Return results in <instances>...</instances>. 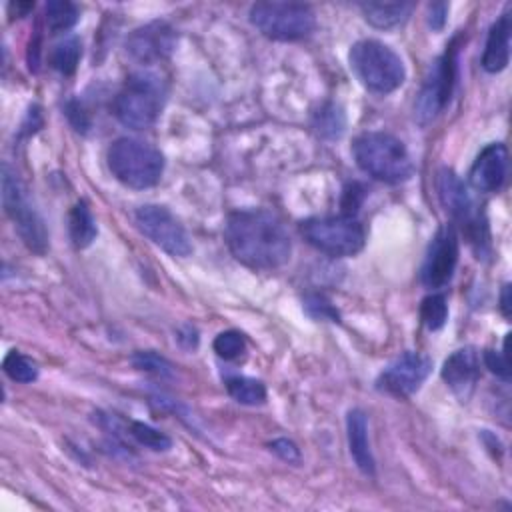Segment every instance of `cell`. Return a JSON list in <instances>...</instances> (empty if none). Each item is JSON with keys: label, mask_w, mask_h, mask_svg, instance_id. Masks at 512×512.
Here are the masks:
<instances>
[{"label": "cell", "mask_w": 512, "mask_h": 512, "mask_svg": "<svg viewBox=\"0 0 512 512\" xmlns=\"http://www.w3.org/2000/svg\"><path fill=\"white\" fill-rule=\"evenodd\" d=\"M224 238L234 258L252 270H276L290 260V234L270 210L246 208L232 212L224 226Z\"/></svg>", "instance_id": "1"}, {"label": "cell", "mask_w": 512, "mask_h": 512, "mask_svg": "<svg viewBox=\"0 0 512 512\" xmlns=\"http://www.w3.org/2000/svg\"><path fill=\"white\" fill-rule=\"evenodd\" d=\"M352 154L358 168L380 182L400 184L414 172V164L404 142L388 132H364L356 136Z\"/></svg>", "instance_id": "2"}, {"label": "cell", "mask_w": 512, "mask_h": 512, "mask_svg": "<svg viewBox=\"0 0 512 512\" xmlns=\"http://www.w3.org/2000/svg\"><path fill=\"white\" fill-rule=\"evenodd\" d=\"M166 102V84L160 74L140 70L126 78L122 90L114 98L116 118L132 130L154 126Z\"/></svg>", "instance_id": "3"}, {"label": "cell", "mask_w": 512, "mask_h": 512, "mask_svg": "<svg viewBox=\"0 0 512 512\" xmlns=\"http://www.w3.org/2000/svg\"><path fill=\"white\" fill-rule=\"evenodd\" d=\"M106 160L112 176L134 190H144L158 184L164 172L162 152L136 138L114 140L108 148Z\"/></svg>", "instance_id": "4"}, {"label": "cell", "mask_w": 512, "mask_h": 512, "mask_svg": "<svg viewBox=\"0 0 512 512\" xmlns=\"http://www.w3.org/2000/svg\"><path fill=\"white\" fill-rule=\"evenodd\" d=\"M350 68L370 92H394L406 78L402 58L380 40H358L348 54Z\"/></svg>", "instance_id": "5"}, {"label": "cell", "mask_w": 512, "mask_h": 512, "mask_svg": "<svg viewBox=\"0 0 512 512\" xmlns=\"http://www.w3.org/2000/svg\"><path fill=\"white\" fill-rule=\"evenodd\" d=\"M436 190L442 206L460 224L468 242L476 248L478 254H486L490 246L488 222L482 206L476 202L468 186L458 178L454 170L440 168L436 176Z\"/></svg>", "instance_id": "6"}, {"label": "cell", "mask_w": 512, "mask_h": 512, "mask_svg": "<svg viewBox=\"0 0 512 512\" xmlns=\"http://www.w3.org/2000/svg\"><path fill=\"white\" fill-rule=\"evenodd\" d=\"M2 204L10 220L14 222V228L18 230L22 242L30 250L42 254L48 246V232L44 220L36 210L28 188L8 164L2 166Z\"/></svg>", "instance_id": "7"}, {"label": "cell", "mask_w": 512, "mask_h": 512, "mask_svg": "<svg viewBox=\"0 0 512 512\" xmlns=\"http://www.w3.org/2000/svg\"><path fill=\"white\" fill-rule=\"evenodd\" d=\"M250 22L268 38L280 42L302 40L316 28V16L300 2H256L250 8Z\"/></svg>", "instance_id": "8"}, {"label": "cell", "mask_w": 512, "mask_h": 512, "mask_svg": "<svg viewBox=\"0 0 512 512\" xmlns=\"http://www.w3.org/2000/svg\"><path fill=\"white\" fill-rule=\"evenodd\" d=\"M308 244L328 256H354L364 248L366 234L354 216H316L300 222Z\"/></svg>", "instance_id": "9"}, {"label": "cell", "mask_w": 512, "mask_h": 512, "mask_svg": "<svg viewBox=\"0 0 512 512\" xmlns=\"http://www.w3.org/2000/svg\"><path fill=\"white\" fill-rule=\"evenodd\" d=\"M456 80V48L450 46L428 70L418 98L414 102V120L420 126L430 124L450 102Z\"/></svg>", "instance_id": "10"}, {"label": "cell", "mask_w": 512, "mask_h": 512, "mask_svg": "<svg viewBox=\"0 0 512 512\" xmlns=\"http://www.w3.org/2000/svg\"><path fill=\"white\" fill-rule=\"evenodd\" d=\"M134 220L140 232L166 254L184 258L192 252L188 232L168 208L158 204H144L134 212Z\"/></svg>", "instance_id": "11"}, {"label": "cell", "mask_w": 512, "mask_h": 512, "mask_svg": "<svg viewBox=\"0 0 512 512\" xmlns=\"http://www.w3.org/2000/svg\"><path fill=\"white\" fill-rule=\"evenodd\" d=\"M458 264V232L454 224H442L432 236L420 270L422 284L430 290L444 288Z\"/></svg>", "instance_id": "12"}, {"label": "cell", "mask_w": 512, "mask_h": 512, "mask_svg": "<svg viewBox=\"0 0 512 512\" xmlns=\"http://www.w3.org/2000/svg\"><path fill=\"white\" fill-rule=\"evenodd\" d=\"M432 362L418 352H404L396 356L378 376L376 384L386 394L404 398L412 396L428 378Z\"/></svg>", "instance_id": "13"}, {"label": "cell", "mask_w": 512, "mask_h": 512, "mask_svg": "<svg viewBox=\"0 0 512 512\" xmlns=\"http://www.w3.org/2000/svg\"><path fill=\"white\" fill-rule=\"evenodd\" d=\"M176 48V32L168 22H148L126 38V52L140 64H154L168 58Z\"/></svg>", "instance_id": "14"}, {"label": "cell", "mask_w": 512, "mask_h": 512, "mask_svg": "<svg viewBox=\"0 0 512 512\" xmlns=\"http://www.w3.org/2000/svg\"><path fill=\"white\" fill-rule=\"evenodd\" d=\"M508 174V150L502 142H492L480 150L472 168L470 184L478 192H496L502 188Z\"/></svg>", "instance_id": "15"}, {"label": "cell", "mask_w": 512, "mask_h": 512, "mask_svg": "<svg viewBox=\"0 0 512 512\" xmlns=\"http://www.w3.org/2000/svg\"><path fill=\"white\" fill-rule=\"evenodd\" d=\"M480 378V356L474 348L454 350L442 366V380L464 402L476 388Z\"/></svg>", "instance_id": "16"}, {"label": "cell", "mask_w": 512, "mask_h": 512, "mask_svg": "<svg viewBox=\"0 0 512 512\" xmlns=\"http://www.w3.org/2000/svg\"><path fill=\"white\" fill-rule=\"evenodd\" d=\"M346 434H348V448L354 464L364 472L366 476H374L376 464L370 450L368 440V420L366 414L360 408H352L346 416Z\"/></svg>", "instance_id": "17"}, {"label": "cell", "mask_w": 512, "mask_h": 512, "mask_svg": "<svg viewBox=\"0 0 512 512\" xmlns=\"http://www.w3.org/2000/svg\"><path fill=\"white\" fill-rule=\"evenodd\" d=\"M510 14H502L490 28L484 54H482V68L490 74H496L506 68L510 60Z\"/></svg>", "instance_id": "18"}, {"label": "cell", "mask_w": 512, "mask_h": 512, "mask_svg": "<svg viewBox=\"0 0 512 512\" xmlns=\"http://www.w3.org/2000/svg\"><path fill=\"white\" fill-rule=\"evenodd\" d=\"M364 18L376 28H394L408 20L414 10L412 2H362Z\"/></svg>", "instance_id": "19"}, {"label": "cell", "mask_w": 512, "mask_h": 512, "mask_svg": "<svg viewBox=\"0 0 512 512\" xmlns=\"http://www.w3.org/2000/svg\"><path fill=\"white\" fill-rule=\"evenodd\" d=\"M68 230H70V238L76 248H86L96 238V234H98L96 220L84 200H80L72 206L70 218H68Z\"/></svg>", "instance_id": "20"}, {"label": "cell", "mask_w": 512, "mask_h": 512, "mask_svg": "<svg viewBox=\"0 0 512 512\" xmlns=\"http://www.w3.org/2000/svg\"><path fill=\"white\" fill-rule=\"evenodd\" d=\"M312 126L318 132V136L326 140H336L344 134V128H346L344 110L334 102H326L314 112Z\"/></svg>", "instance_id": "21"}, {"label": "cell", "mask_w": 512, "mask_h": 512, "mask_svg": "<svg viewBox=\"0 0 512 512\" xmlns=\"http://www.w3.org/2000/svg\"><path fill=\"white\" fill-rule=\"evenodd\" d=\"M226 390L236 402L246 406H256L266 400V386L250 376H228Z\"/></svg>", "instance_id": "22"}, {"label": "cell", "mask_w": 512, "mask_h": 512, "mask_svg": "<svg viewBox=\"0 0 512 512\" xmlns=\"http://www.w3.org/2000/svg\"><path fill=\"white\" fill-rule=\"evenodd\" d=\"M82 56V46L80 40L76 36H68L64 40H60L58 44H54L52 52H50V66L54 70H58L64 76L74 74L78 62Z\"/></svg>", "instance_id": "23"}, {"label": "cell", "mask_w": 512, "mask_h": 512, "mask_svg": "<svg viewBox=\"0 0 512 512\" xmlns=\"http://www.w3.org/2000/svg\"><path fill=\"white\" fill-rule=\"evenodd\" d=\"M44 16L52 32H62V30H70L78 22L80 12H78V6L68 0H52L46 4Z\"/></svg>", "instance_id": "24"}, {"label": "cell", "mask_w": 512, "mask_h": 512, "mask_svg": "<svg viewBox=\"0 0 512 512\" xmlns=\"http://www.w3.org/2000/svg\"><path fill=\"white\" fill-rule=\"evenodd\" d=\"M2 368L6 372V376L14 382H22V384H28V382H34L38 378V366L32 358L24 356L22 352L18 350H10L6 356H4V362H2Z\"/></svg>", "instance_id": "25"}, {"label": "cell", "mask_w": 512, "mask_h": 512, "mask_svg": "<svg viewBox=\"0 0 512 512\" xmlns=\"http://www.w3.org/2000/svg\"><path fill=\"white\" fill-rule=\"evenodd\" d=\"M126 434H130L138 444L150 448V450H156V452H164L172 446V440L170 436H166L164 432L152 428L150 424H144V422H138V420H130L126 422Z\"/></svg>", "instance_id": "26"}, {"label": "cell", "mask_w": 512, "mask_h": 512, "mask_svg": "<svg viewBox=\"0 0 512 512\" xmlns=\"http://www.w3.org/2000/svg\"><path fill=\"white\" fill-rule=\"evenodd\" d=\"M420 318L428 330H440L448 320V304L442 294H430L420 304Z\"/></svg>", "instance_id": "27"}, {"label": "cell", "mask_w": 512, "mask_h": 512, "mask_svg": "<svg viewBox=\"0 0 512 512\" xmlns=\"http://www.w3.org/2000/svg\"><path fill=\"white\" fill-rule=\"evenodd\" d=\"M214 352L224 360H238L246 352V340L238 330H224L214 338Z\"/></svg>", "instance_id": "28"}, {"label": "cell", "mask_w": 512, "mask_h": 512, "mask_svg": "<svg viewBox=\"0 0 512 512\" xmlns=\"http://www.w3.org/2000/svg\"><path fill=\"white\" fill-rule=\"evenodd\" d=\"M132 364L138 368V370H144V372H152L156 376H170L172 374V366L166 358L154 354V352H136L132 356Z\"/></svg>", "instance_id": "29"}, {"label": "cell", "mask_w": 512, "mask_h": 512, "mask_svg": "<svg viewBox=\"0 0 512 512\" xmlns=\"http://www.w3.org/2000/svg\"><path fill=\"white\" fill-rule=\"evenodd\" d=\"M482 360L486 364V368L496 374L498 378L506 380L510 378V370H508V358H506V352H498V350H484L482 354Z\"/></svg>", "instance_id": "30"}, {"label": "cell", "mask_w": 512, "mask_h": 512, "mask_svg": "<svg viewBox=\"0 0 512 512\" xmlns=\"http://www.w3.org/2000/svg\"><path fill=\"white\" fill-rule=\"evenodd\" d=\"M304 306H306V310H308L312 316H316V318H328V320H332V322L338 320V312L334 310V306H332L324 296H318V294L308 296Z\"/></svg>", "instance_id": "31"}, {"label": "cell", "mask_w": 512, "mask_h": 512, "mask_svg": "<svg viewBox=\"0 0 512 512\" xmlns=\"http://www.w3.org/2000/svg\"><path fill=\"white\" fill-rule=\"evenodd\" d=\"M270 450H272L276 456H280L284 462H288V464H298V462H300V450H298V446H296L292 440H288V438L272 440V442H270Z\"/></svg>", "instance_id": "32"}, {"label": "cell", "mask_w": 512, "mask_h": 512, "mask_svg": "<svg viewBox=\"0 0 512 512\" xmlns=\"http://www.w3.org/2000/svg\"><path fill=\"white\" fill-rule=\"evenodd\" d=\"M362 192H364V190H362L360 184H352V186H348V188L344 190L342 208H344V214H346V216H352V214L356 212V208L360 206L362 196H364Z\"/></svg>", "instance_id": "33"}, {"label": "cell", "mask_w": 512, "mask_h": 512, "mask_svg": "<svg viewBox=\"0 0 512 512\" xmlns=\"http://www.w3.org/2000/svg\"><path fill=\"white\" fill-rule=\"evenodd\" d=\"M446 14H448V6L444 2L430 4V8H428V24L434 30H440L444 26V22H446Z\"/></svg>", "instance_id": "34"}, {"label": "cell", "mask_w": 512, "mask_h": 512, "mask_svg": "<svg viewBox=\"0 0 512 512\" xmlns=\"http://www.w3.org/2000/svg\"><path fill=\"white\" fill-rule=\"evenodd\" d=\"M508 294H510V286L506 284L504 288H502V296H500V310H502V314L508 318L510 316V300H508Z\"/></svg>", "instance_id": "35"}]
</instances>
